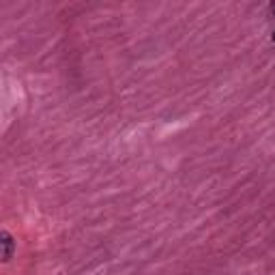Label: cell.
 I'll list each match as a JSON object with an SVG mask.
<instances>
[{"label": "cell", "instance_id": "obj_3", "mask_svg": "<svg viewBox=\"0 0 275 275\" xmlns=\"http://www.w3.org/2000/svg\"><path fill=\"white\" fill-rule=\"evenodd\" d=\"M273 41H275V33H273Z\"/></svg>", "mask_w": 275, "mask_h": 275}, {"label": "cell", "instance_id": "obj_2", "mask_svg": "<svg viewBox=\"0 0 275 275\" xmlns=\"http://www.w3.org/2000/svg\"><path fill=\"white\" fill-rule=\"evenodd\" d=\"M269 11H271V15H275V5H271V7H269Z\"/></svg>", "mask_w": 275, "mask_h": 275}, {"label": "cell", "instance_id": "obj_1", "mask_svg": "<svg viewBox=\"0 0 275 275\" xmlns=\"http://www.w3.org/2000/svg\"><path fill=\"white\" fill-rule=\"evenodd\" d=\"M3 245H5V260H9L13 254V239L9 237V232H3Z\"/></svg>", "mask_w": 275, "mask_h": 275}]
</instances>
